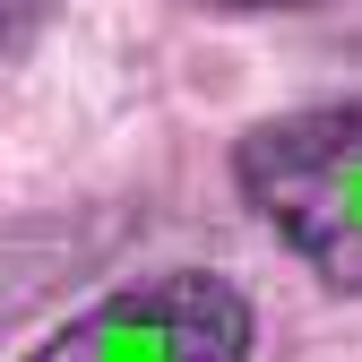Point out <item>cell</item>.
I'll return each instance as SVG.
<instances>
[{
  "label": "cell",
  "mask_w": 362,
  "mask_h": 362,
  "mask_svg": "<svg viewBox=\"0 0 362 362\" xmlns=\"http://www.w3.org/2000/svg\"><path fill=\"white\" fill-rule=\"evenodd\" d=\"M233 181L320 285L362 293V104H310L242 129Z\"/></svg>",
  "instance_id": "cell-1"
},
{
  "label": "cell",
  "mask_w": 362,
  "mask_h": 362,
  "mask_svg": "<svg viewBox=\"0 0 362 362\" xmlns=\"http://www.w3.org/2000/svg\"><path fill=\"white\" fill-rule=\"evenodd\" d=\"M35 362H250V302L207 267L139 276L35 345Z\"/></svg>",
  "instance_id": "cell-2"
},
{
  "label": "cell",
  "mask_w": 362,
  "mask_h": 362,
  "mask_svg": "<svg viewBox=\"0 0 362 362\" xmlns=\"http://www.w3.org/2000/svg\"><path fill=\"white\" fill-rule=\"evenodd\" d=\"M61 0H0V52H18V43H35L43 26H52Z\"/></svg>",
  "instance_id": "cell-3"
}]
</instances>
